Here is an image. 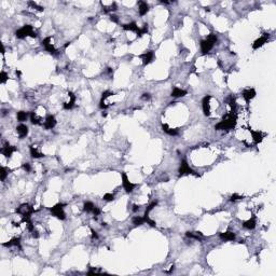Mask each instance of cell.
Masks as SVG:
<instances>
[{
  "instance_id": "6da1fadb",
  "label": "cell",
  "mask_w": 276,
  "mask_h": 276,
  "mask_svg": "<svg viewBox=\"0 0 276 276\" xmlns=\"http://www.w3.org/2000/svg\"><path fill=\"white\" fill-rule=\"evenodd\" d=\"M236 120H237V115L235 110H232L229 114L226 115L222 121H220L218 124L215 125V128L217 131H224V130H231V128H234L235 124H236Z\"/></svg>"
},
{
  "instance_id": "7a4b0ae2",
  "label": "cell",
  "mask_w": 276,
  "mask_h": 276,
  "mask_svg": "<svg viewBox=\"0 0 276 276\" xmlns=\"http://www.w3.org/2000/svg\"><path fill=\"white\" fill-rule=\"evenodd\" d=\"M217 42V36L215 34H210L205 40H202L200 45H201V52L203 55L207 54L211 49L213 48L215 43Z\"/></svg>"
},
{
  "instance_id": "3957f363",
  "label": "cell",
  "mask_w": 276,
  "mask_h": 276,
  "mask_svg": "<svg viewBox=\"0 0 276 276\" xmlns=\"http://www.w3.org/2000/svg\"><path fill=\"white\" fill-rule=\"evenodd\" d=\"M15 36H16L19 39H24V38L26 37H32V38H36L37 37V34L34 32V29H32V26L30 25H25L23 26L22 28H19V30H16V32H15Z\"/></svg>"
},
{
  "instance_id": "277c9868",
  "label": "cell",
  "mask_w": 276,
  "mask_h": 276,
  "mask_svg": "<svg viewBox=\"0 0 276 276\" xmlns=\"http://www.w3.org/2000/svg\"><path fill=\"white\" fill-rule=\"evenodd\" d=\"M64 204H56V205H54L53 207H51L50 208V211L51 213H52L54 217H56L57 219L59 220H64L66 218V213L65 211H64Z\"/></svg>"
},
{
  "instance_id": "5b68a950",
  "label": "cell",
  "mask_w": 276,
  "mask_h": 276,
  "mask_svg": "<svg viewBox=\"0 0 276 276\" xmlns=\"http://www.w3.org/2000/svg\"><path fill=\"white\" fill-rule=\"evenodd\" d=\"M179 175L183 176V175H194L195 177H200V175L197 173H195L192 168L189 166L188 162L186 160H182L181 163H180V167H179Z\"/></svg>"
},
{
  "instance_id": "8992f818",
  "label": "cell",
  "mask_w": 276,
  "mask_h": 276,
  "mask_svg": "<svg viewBox=\"0 0 276 276\" xmlns=\"http://www.w3.org/2000/svg\"><path fill=\"white\" fill-rule=\"evenodd\" d=\"M121 177H122V184H123L124 190H125L127 193L133 192V190H134V188L136 187V184L132 183V182L130 181V179H128L127 175H126V174L124 173V172L121 174Z\"/></svg>"
},
{
  "instance_id": "52a82bcc",
  "label": "cell",
  "mask_w": 276,
  "mask_h": 276,
  "mask_svg": "<svg viewBox=\"0 0 276 276\" xmlns=\"http://www.w3.org/2000/svg\"><path fill=\"white\" fill-rule=\"evenodd\" d=\"M42 45L44 46V49H45L50 54H52V55L57 54V50L53 46V44L51 43V37H46L45 39H43V41H42Z\"/></svg>"
},
{
  "instance_id": "ba28073f",
  "label": "cell",
  "mask_w": 276,
  "mask_h": 276,
  "mask_svg": "<svg viewBox=\"0 0 276 276\" xmlns=\"http://www.w3.org/2000/svg\"><path fill=\"white\" fill-rule=\"evenodd\" d=\"M210 99H211L210 95H206V96L203 98V101H202L203 112H204V114H205L206 117H209V115H210V103H209Z\"/></svg>"
},
{
  "instance_id": "9c48e42d",
  "label": "cell",
  "mask_w": 276,
  "mask_h": 276,
  "mask_svg": "<svg viewBox=\"0 0 276 276\" xmlns=\"http://www.w3.org/2000/svg\"><path fill=\"white\" fill-rule=\"evenodd\" d=\"M140 58L142 59V64L144 66L148 65V64L152 63L153 59H154V52L153 51H148V52L140 55Z\"/></svg>"
},
{
  "instance_id": "30bf717a",
  "label": "cell",
  "mask_w": 276,
  "mask_h": 276,
  "mask_svg": "<svg viewBox=\"0 0 276 276\" xmlns=\"http://www.w3.org/2000/svg\"><path fill=\"white\" fill-rule=\"evenodd\" d=\"M55 125H56V119H55V117L52 114H49L45 118V121H44V127L46 130H52Z\"/></svg>"
},
{
  "instance_id": "8fae6325",
  "label": "cell",
  "mask_w": 276,
  "mask_h": 276,
  "mask_svg": "<svg viewBox=\"0 0 276 276\" xmlns=\"http://www.w3.org/2000/svg\"><path fill=\"white\" fill-rule=\"evenodd\" d=\"M123 29L136 32L137 37H140V36H141V34H140V28L138 27L137 24L135 23V22H132V23H130V24H125V25H123Z\"/></svg>"
},
{
  "instance_id": "7c38bea8",
  "label": "cell",
  "mask_w": 276,
  "mask_h": 276,
  "mask_svg": "<svg viewBox=\"0 0 276 276\" xmlns=\"http://www.w3.org/2000/svg\"><path fill=\"white\" fill-rule=\"evenodd\" d=\"M14 151H16V148H15V147H13V146H10L9 144H6V146L2 147V149H1V153L4 155V157H10L11 155L13 154V152H14Z\"/></svg>"
},
{
  "instance_id": "4fadbf2b",
  "label": "cell",
  "mask_w": 276,
  "mask_h": 276,
  "mask_svg": "<svg viewBox=\"0 0 276 276\" xmlns=\"http://www.w3.org/2000/svg\"><path fill=\"white\" fill-rule=\"evenodd\" d=\"M249 132H250L251 136H252V139L253 141L256 142V144H260V142L262 141V139L264 138V134L262 132H260V131H252V130H249Z\"/></svg>"
},
{
  "instance_id": "5bb4252c",
  "label": "cell",
  "mask_w": 276,
  "mask_h": 276,
  "mask_svg": "<svg viewBox=\"0 0 276 276\" xmlns=\"http://www.w3.org/2000/svg\"><path fill=\"white\" fill-rule=\"evenodd\" d=\"M68 96H69V98H70V101H67V103H64V109H66V110H70V109H72L73 106H75V95L73 94L72 92H69Z\"/></svg>"
},
{
  "instance_id": "9a60e30c",
  "label": "cell",
  "mask_w": 276,
  "mask_h": 276,
  "mask_svg": "<svg viewBox=\"0 0 276 276\" xmlns=\"http://www.w3.org/2000/svg\"><path fill=\"white\" fill-rule=\"evenodd\" d=\"M266 41H268V36H266V35L262 36V37H260L259 39H257L255 42H253L252 49H253V50H257V49L261 48V46L263 45V44L265 43Z\"/></svg>"
},
{
  "instance_id": "2e32d148",
  "label": "cell",
  "mask_w": 276,
  "mask_h": 276,
  "mask_svg": "<svg viewBox=\"0 0 276 276\" xmlns=\"http://www.w3.org/2000/svg\"><path fill=\"white\" fill-rule=\"evenodd\" d=\"M16 132L19 134V138H24L27 136L28 134V127L25 125V124H19V126L16 127Z\"/></svg>"
},
{
  "instance_id": "e0dca14e",
  "label": "cell",
  "mask_w": 276,
  "mask_h": 276,
  "mask_svg": "<svg viewBox=\"0 0 276 276\" xmlns=\"http://www.w3.org/2000/svg\"><path fill=\"white\" fill-rule=\"evenodd\" d=\"M255 96H256V91L253 88H247V90H245L243 92V97H244L246 101H249Z\"/></svg>"
},
{
  "instance_id": "ac0fdd59",
  "label": "cell",
  "mask_w": 276,
  "mask_h": 276,
  "mask_svg": "<svg viewBox=\"0 0 276 276\" xmlns=\"http://www.w3.org/2000/svg\"><path fill=\"white\" fill-rule=\"evenodd\" d=\"M219 236H220V239H223V241H234L235 233L231 232V231H226V232L220 233Z\"/></svg>"
},
{
  "instance_id": "d6986e66",
  "label": "cell",
  "mask_w": 276,
  "mask_h": 276,
  "mask_svg": "<svg viewBox=\"0 0 276 276\" xmlns=\"http://www.w3.org/2000/svg\"><path fill=\"white\" fill-rule=\"evenodd\" d=\"M256 224H257V221H256V217L253 216V217H251L249 220L245 221L244 223H243V226H244L245 229H248V230H252V229L256 228Z\"/></svg>"
},
{
  "instance_id": "ffe728a7",
  "label": "cell",
  "mask_w": 276,
  "mask_h": 276,
  "mask_svg": "<svg viewBox=\"0 0 276 276\" xmlns=\"http://www.w3.org/2000/svg\"><path fill=\"white\" fill-rule=\"evenodd\" d=\"M138 11H139V14L141 15V16L146 15L149 11L148 3H147L146 1H139V9H138Z\"/></svg>"
},
{
  "instance_id": "44dd1931",
  "label": "cell",
  "mask_w": 276,
  "mask_h": 276,
  "mask_svg": "<svg viewBox=\"0 0 276 276\" xmlns=\"http://www.w3.org/2000/svg\"><path fill=\"white\" fill-rule=\"evenodd\" d=\"M186 95H187V91L181 90V88H175L172 91L170 96L172 97H183V96H186Z\"/></svg>"
},
{
  "instance_id": "7402d4cb",
  "label": "cell",
  "mask_w": 276,
  "mask_h": 276,
  "mask_svg": "<svg viewBox=\"0 0 276 276\" xmlns=\"http://www.w3.org/2000/svg\"><path fill=\"white\" fill-rule=\"evenodd\" d=\"M4 247H12V246H21V239H19V237H14V239H10L9 242L6 243H3Z\"/></svg>"
},
{
  "instance_id": "603a6c76",
  "label": "cell",
  "mask_w": 276,
  "mask_h": 276,
  "mask_svg": "<svg viewBox=\"0 0 276 276\" xmlns=\"http://www.w3.org/2000/svg\"><path fill=\"white\" fill-rule=\"evenodd\" d=\"M111 95H113V93L109 92V91H106V92L103 93V96H101V103H99V107H101V109H106L107 108V106L105 105V101H106V98H108L109 96H111Z\"/></svg>"
},
{
  "instance_id": "cb8c5ba5",
  "label": "cell",
  "mask_w": 276,
  "mask_h": 276,
  "mask_svg": "<svg viewBox=\"0 0 276 276\" xmlns=\"http://www.w3.org/2000/svg\"><path fill=\"white\" fill-rule=\"evenodd\" d=\"M162 130L166 133V134L170 135V136H176L178 135V131L177 130H173V128H170L166 124H162Z\"/></svg>"
},
{
  "instance_id": "d4e9b609",
  "label": "cell",
  "mask_w": 276,
  "mask_h": 276,
  "mask_svg": "<svg viewBox=\"0 0 276 276\" xmlns=\"http://www.w3.org/2000/svg\"><path fill=\"white\" fill-rule=\"evenodd\" d=\"M101 6H103V10L105 11V12H111V11H115L118 9V6L115 2H111V3H109L108 6H105V4L101 3Z\"/></svg>"
},
{
  "instance_id": "484cf974",
  "label": "cell",
  "mask_w": 276,
  "mask_h": 276,
  "mask_svg": "<svg viewBox=\"0 0 276 276\" xmlns=\"http://www.w3.org/2000/svg\"><path fill=\"white\" fill-rule=\"evenodd\" d=\"M30 154H32V157H35V159H39V157H44L43 154H42L41 152H39V151L37 150V149L35 148V147H32V146H30Z\"/></svg>"
},
{
  "instance_id": "4316f807",
  "label": "cell",
  "mask_w": 276,
  "mask_h": 276,
  "mask_svg": "<svg viewBox=\"0 0 276 276\" xmlns=\"http://www.w3.org/2000/svg\"><path fill=\"white\" fill-rule=\"evenodd\" d=\"M95 208V205L92 202H85L83 205V209L86 213H93V209Z\"/></svg>"
},
{
  "instance_id": "83f0119b",
  "label": "cell",
  "mask_w": 276,
  "mask_h": 276,
  "mask_svg": "<svg viewBox=\"0 0 276 276\" xmlns=\"http://www.w3.org/2000/svg\"><path fill=\"white\" fill-rule=\"evenodd\" d=\"M16 117H17V121L24 122V121H26V119L28 118V113L25 112V111H19Z\"/></svg>"
},
{
  "instance_id": "f1b7e54d",
  "label": "cell",
  "mask_w": 276,
  "mask_h": 276,
  "mask_svg": "<svg viewBox=\"0 0 276 276\" xmlns=\"http://www.w3.org/2000/svg\"><path fill=\"white\" fill-rule=\"evenodd\" d=\"M186 235L188 237H190V239H197V241H201V233L200 232H196V233H193V232H187Z\"/></svg>"
},
{
  "instance_id": "f546056e",
  "label": "cell",
  "mask_w": 276,
  "mask_h": 276,
  "mask_svg": "<svg viewBox=\"0 0 276 276\" xmlns=\"http://www.w3.org/2000/svg\"><path fill=\"white\" fill-rule=\"evenodd\" d=\"M8 174H9V170H6V167H3V166L0 167V175H1V176H0V178H1V181H4V179L6 178Z\"/></svg>"
},
{
  "instance_id": "4dcf8cb0",
  "label": "cell",
  "mask_w": 276,
  "mask_h": 276,
  "mask_svg": "<svg viewBox=\"0 0 276 276\" xmlns=\"http://www.w3.org/2000/svg\"><path fill=\"white\" fill-rule=\"evenodd\" d=\"M30 121H32V124H40V119L37 117V114L35 112L30 113Z\"/></svg>"
},
{
  "instance_id": "1f68e13d",
  "label": "cell",
  "mask_w": 276,
  "mask_h": 276,
  "mask_svg": "<svg viewBox=\"0 0 276 276\" xmlns=\"http://www.w3.org/2000/svg\"><path fill=\"white\" fill-rule=\"evenodd\" d=\"M157 205V202H152L150 205H148V207L146 208V211H144V216H149V213L154 208L155 206Z\"/></svg>"
},
{
  "instance_id": "d6a6232c",
  "label": "cell",
  "mask_w": 276,
  "mask_h": 276,
  "mask_svg": "<svg viewBox=\"0 0 276 276\" xmlns=\"http://www.w3.org/2000/svg\"><path fill=\"white\" fill-rule=\"evenodd\" d=\"M104 200L107 202L113 201V200H114V195H113L112 193H106V194L104 195Z\"/></svg>"
},
{
  "instance_id": "836d02e7",
  "label": "cell",
  "mask_w": 276,
  "mask_h": 276,
  "mask_svg": "<svg viewBox=\"0 0 276 276\" xmlns=\"http://www.w3.org/2000/svg\"><path fill=\"white\" fill-rule=\"evenodd\" d=\"M6 80H8V75L4 71H1V73H0V81H1V83H6Z\"/></svg>"
},
{
  "instance_id": "e575fe53",
  "label": "cell",
  "mask_w": 276,
  "mask_h": 276,
  "mask_svg": "<svg viewBox=\"0 0 276 276\" xmlns=\"http://www.w3.org/2000/svg\"><path fill=\"white\" fill-rule=\"evenodd\" d=\"M28 4H29L30 6H32L34 9H37L38 11H43V8H42V6H38V4L36 3V2H34V1H29V2H28Z\"/></svg>"
},
{
  "instance_id": "d590c367",
  "label": "cell",
  "mask_w": 276,
  "mask_h": 276,
  "mask_svg": "<svg viewBox=\"0 0 276 276\" xmlns=\"http://www.w3.org/2000/svg\"><path fill=\"white\" fill-rule=\"evenodd\" d=\"M244 199V196H242V195H239V194H233L231 195L230 197V201L234 202V201H239V200H243Z\"/></svg>"
},
{
  "instance_id": "8d00e7d4",
  "label": "cell",
  "mask_w": 276,
  "mask_h": 276,
  "mask_svg": "<svg viewBox=\"0 0 276 276\" xmlns=\"http://www.w3.org/2000/svg\"><path fill=\"white\" fill-rule=\"evenodd\" d=\"M23 170H25V172H30V170H32V167H30V164H28V163H25V164H23Z\"/></svg>"
},
{
  "instance_id": "74e56055",
  "label": "cell",
  "mask_w": 276,
  "mask_h": 276,
  "mask_svg": "<svg viewBox=\"0 0 276 276\" xmlns=\"http://www.w3.org/2000/svg\"><path fill=\"white\" fill-rule=\"evenodd\" d=\"M93 215H94V216H99V215H101V209H99L98 207L95 206V208L93 209Z\"/></svg>"
},
{
  "instance_id": "f35d334b",
  "label": "cell",
  "mask_w": 276,
  "mask_h": 276,
  "mask_svg": "<svg viewBox=\"0 0 276 276\" xmlns=\"http://www.w3.org/2000/svg\"><path fill=\"white\" fill-rule=\"evenodd\" d=\"M150 98H151V96L149 93H144V94H142V96H141V99H144V101H149Z\"/></svg>"
},
{
  "instance_id": "ab89813d",
  "label": "cell",
  "mask_w": 276,
  "mask_h": 276,
  "mask_svg": "<svg viewBox=\"0 0 276 276\" xmlns=\"http://www.w3.org/2000/svg\"><path fill=\"white\" fill-rule=\"evenodd\" d=\"M110 21L113 22V23H119V19H118V16H115V15H110Z\"/></svg>"
},
{
  "instance_id": "60d3db41",
  "label": "cell",
  "mask_w": 276,
  "mask_h": 276,
  "mask_svg": "<svg viewBox=\"0 0 276 276\" xmlns=\"http://www.w3.org/2000/svg\"><path fill=\"white\" fill-rule=\"evenodd\" d=\"M91 231H92V239H98V234H97L96 231H94V230H93V229H92V230H91Z\"/></svg>"
},
{
  "instance_id": "b9f144b4",
  "label": "cell",
  "mask_w": 276,
  "mask_h": 276,
  "mask_svg": "<svg viewBox=\"0 0 276 276\" xmlns=\"http://www.w3.org/2000/svg\"><path fill=\"white\" fill-rule=\"evenodd\" d=\"M133 207H134V208H133V211H137L138 209H139V206H137V205H134Z\"/></svg>"
}]
</instances>
